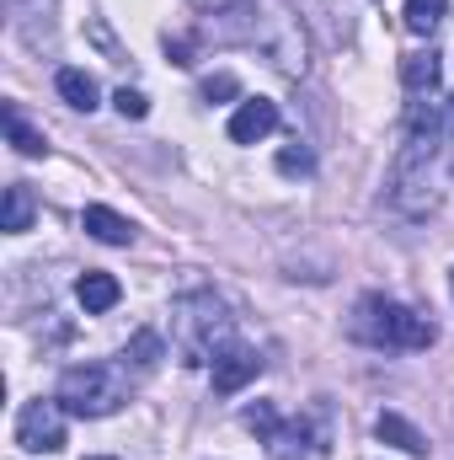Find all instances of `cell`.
<instances>
[{
  "instance_id": "cell-21",
  "label": "cell",
  "mask_w": 454,
  "mask_h": 460,
  "mask_svg": "<svg viewBox=\"0 0 454 460\" xmlns=\"http://www.w3.org/2000/svg\"><path fill=\"white\" fill-rule=\"evenodd\" d=\"M113 102H118V113H123V118H144V113H150L144 92H134V86H123V92H118Z\"/></svg>"
},
{
  "instance_id": "cell-6",
  "label": "cell",
  "mask_w": 454,
  "mask_h": 460,
  "mask_svg": "<svg viewBox=\"0 0 454 460\" xmlns=\"http://www.w3.org/2000/svg\"><path fill=\"white\" fill-rule=\"evenodd\" d=\"M16 445L27 456H59L65 450V407L59 402H27L16 412Z\"/></svg>"
},
{
  "instance_id": "cell-15",
  "label": "cell",
  "mask_w": 454,
  "mask_h": 460,
  "mask_svg": "<svg viewBox=\"0 0 454 460\" xmlns=\"http://www.w3.org/2000/svg\"><path fill=\"white\" fill-rule=\"evenodd\" d=\"M5 139L16 145V155H43V150H48V139H43V134L22 118V108H16V102H5Z\"/></svg>"
},
{
  "instance_id": "cell-2",
  "label": "cell",
  "mask_w": 454,
  "mask_h": 460,
  "mask_svg": "<svg viewBox=\"0 0 454 460\" xmlns=\"http://www.w3.org/2000/svg\"><path fill=\"white\" fill-rule=\"evenodd\" d=\"M347 332L369 348H433V338H439V327L428 316H417L412 305H401L390 295H363L347 316Z\"/></svg>"
},
{
  "instance_id": "cell-12",
  "label": "cell",
  "mask_w": 454,
  "mask_h": 460,
  "mask_svg": "<svg viewBox=\"0 0 454 460\" xmlns=\"http://www.w3.org/2000/svg\"><path fill=\"white\" fill-rule=\"evenodd\" d=\"M75 300L86 305V316H102V311H113L118 300H123V289H118L113 273H81V284H75Z\"/></svg>"
},
{
  "instance_id": "cell-24",
  "label": "cell",
  "mask_w": 454,
  "mask_h": 460,
  "mask_svg": "<svg viewBox=\"0 0 454 460\" xmlns=\"http://www.w3.org/2000/svg\"><path fill=\"white\" fill-rule=\"evenodd\" d=\"M444 123H450V134H454V97L444 102Z\"/></svg>"
},
{
  "instance_id": "cell-5",
  "label": "cell",
  "mask_w": 454,
  "mask_h": 460,
  "mask_svg": "<svg viewBox=\"0 0 454 460\" xmlns=\"http://www.w3.org/2000/svg\"><path fill=\"white\" fill-rule=\"evenodd\" d=\"M246 429L267 445V460H310L316 456V434L305 418H278L267 402L246 407Z\"/></svg>"
},
{
  "instance_id": "cell-20",
  "label": "cell",
  "mask_w": 454,
  "mask_h": 460,
  "mask_svg": "<svg viewBox=\"0 0 454 460\" xmlns=\"http://www.w3.org/2000/svg\"><path fill=\"white\" fill-rule=\"evenodd\" d=\"M235 92H240V81H235L230 70H220V75H209V81H204V102H230Z\"/></svg>"
},
{
  "instance_id": "cell-10",
  "label": "cell",
  "mask_w": 454,
  "mask_h": 460,
  "mask_svg": "<svg viewBox=\"0 0 454 460\" xmlns=\"http://www.w3.org/2000/svg\"><path fill=\"white\" fill-rule=\"evenodd\" d=\"M439 70H444L439 49H417V54L401 59V86H406L412 97H433V92H439Z\"/></svg>"
},
{
  "instance_id": "cell-17",
  "label": "cell",
  "mask_w": 454,
  "mask_h": 460,
  "mask_svg": "<svg viewBox=\"0 0 454 460\" xmlns=\"http://www.w3.org/2000/svg\"><path fill=\"white\" fill-rule=\"evenodd\" d=\"M444 5H450V0H406V32L428 38V32L444 22Z\"/></svg>"
},
{
  "instance_id": "cell-22",
  "label": "cell",
  "mask_w": 454,
  "mask_h": 460,
  "mask_svg": "<svg viewBox=\"0 0 454 460\" xmlns=\"http://www.w3.org/2000/svg\"><path fill=\"white\" fill-rule=\"evenodd\" d=\"M166 54H171V65H182V70L198 65V59H193V38H166Z\"/></svg>"
},
{
  "instance_id": "cell-25",
  "label": "cell",
  "mask_w": 454,
  "mask_h": 460,
  "mask_svg": "<svg viewBox=\"0 0 454 460\" xmlns=\"http://www.w3.org/2000/svg\"><path fill=\"white\" fill-rule=\"evenodd\" d=\"M450 289H454V268H450Z\"/></svg>"
},
{
  "instance_id": "cell-13",
  "label": "cell",
  "mask_w": 454,
  "mask_h": 460,
  "mask_svg": "<svg viewBox=\"0 0 454 460\" xmlns=\"http://www.w3.org/2000/svg\"><path fill=\"white\" fill-rule=\"evenodd\" d=\"M54 86H59V97H65L75 113H92V108H97V97H102L97 75H86V70H75V65H65V70L54 75Z\"/></svg>"
},
{
  "instance_id": "cell-27",
  "label": "cell",
  "mask_w": 454,
  "mask_h": 460,
  "mask_svg": "<svg viewBox=\"0 0 454 460\" xmlns=\"http://www.w3.org/2000/svg\"><path fill=\"white\" fill-rule=\"evenodd\" d=\"M450 172H454V161H450Z\"/></svg>"
},
{
  "instance_id": "cell-19",
  "label": "cell",
  "mask_w": 454,
  "mask_h": 460,
  "mask_svg": "<svg viewBox=\"0 0 454 460\" xmlns=\"http://www.w3.org/2000/svg\"><path fill=\"white\" fill-rule=\"evenodd\" d=\"M278 172L284 177H310L316 172V155L305 145H289V150H278Z\"/></svg>"
},
{
  "instance_id": "cell-11",
  "label": "cell",
  "mask_w": 454,
  "mask_h": 460,
  "mask_svg": "<svg viewBox=\"0 0 454 460\" xmlns=\"http://www.w3.org/2000/svg\"><path fill=\"white\" fill-rule=\"evenodd\" d=\"M81 226L92 230L102 246H128L134 241V226L118 215V209H108V204H86V215H81Z\"/></svg>"
},
{
  "instance_id": "cell-3",
  "label": "cell",
  "mask_w": 454,
  "mask_h": 460,
  "mask_svg": "<svg viewBox=\"0 0 454 460\" xmlns=\"http://www.w3.org/2000/svg\"><path fill=\"white\" fill-rule=\"evenodd\" d=\"M54 402L70 418H108L128 402V375H123V364H75L59 375Z\"/></svg>"
},
{
  "instance_id": "cell-8",
  "label": "cell",
  "mask_w": 454,
  "mask_h": 460,
  "mask_svg": "<svg viewBox=\"0 0 454 460\" xmlns=\"http://www.w3.org/2000/svg\"><path fill=\"white\" fill-rule=\"evenodd\" d=\"M257 375H262L257 348H240V343L220 348V358H214V396H235V391H240V385H251Z\"/></svg>"
},
{
  "instance_id": "cell-23",
  "label": "cell",
  "mask_w": 454,
  "mask_h": 460,
  "mask_svg": "<svg viewBox=\"0 0 454 460\" xmlns=\"http://www.w3.org/2000/svg\"><path fill=\"white\" fill-rule=\"evenodd\" d=\"M193 5H198V11H214V16H220V11H230V5H246V0H193Z\"/></svg>"
},
{
  "instance_id": "cell-9",
  "label": "cell",
  "mask_w": 454,
  "mask_h": 460,
  "mask_svg": "<svg viewBox=\"0 0 454 460\" xmlns=\"http://www.w3.org/2000/svg\"><path fill=\"white\" fill-rule=\"evenodd\" d=\"M273 128H278V102H267V97L240 102L235 118H230V139H235V145H257V139H267Z\"/></svg>"
},
{
  "instance_id": "cell-26",
  "label": "cell",
  "mask_w": 454,
  "mask_h": 460,
  "mask_svg": "<svg viewBox=\"0 0 454 460\" xmlns=\"http://www.w3.org/2000/svg\"><path fill=\"white\" fill-rule=\"evenodd\" d=\"M92 460H108V456H92Z\"/></svg>"
},
{
  "instance_id": "cell-7",
  "label": "cell",
  "mask_w": 454,
  "mask_h": 460,
  "mask_svg": "<svg viewBox=\"0 0 454 460\" xmlns=\"http://www.w3.org/2000/svg\"><path fill=\"white\" fill-rule=\"evenodd\" d=\"M262 49H267V59L284 70V75H305V32H300V22L289 16V11H273L267 22H262Z\"/></svg>"
},
{
  "instance_id": "cell-4",
  "label": "cell",
  "mask_w": 454,
  "mask_h": 460,
  "mask_svg": "<svg viewBox=\"0 0 454 460\" xmlns=\"http://www.w3.org/2000/svg\"><path fill=\"white\" fill-rule=\"evenodd\" d=\"M433 155H439V139H401L396 166H390V209L396 215L423 220L439 204V193H433Z\"/></svg>"
},
{
  "instance_id": "cell-16",
  "label": "cell",
  "mask_w": 454,
  "mask_h": 460,
  "mask_svg": "<svg viewBox=\"0 0 454 460\" xmlns=\"http://www.w3.org/2000/svg\"><path fill=\"white\" fill-rule=\"evenodd\" d=\"M5 230H11V235L32 230V188H27V182H11V188H5Z\"/></svg>"
},
{
  "instance_id": "cell-1",
  "label": "cell",
  "mask_w": 454,
  "mask_h": 460,
  "mask_svg": "<svg viewBox=\"0 0 454 460\" xmlns=\"http://www.w3.org/2000/svg\"><path fill=\"white\" fill-rule=\"evenodd\" d=\"M171 343L182 364H214L220 348H230V311L214 289H188L171 300Z\"/></svg>"
},
{
  "instance_id": "cell-14",
  "label": "cell",
  "mask_w": 454,
  "mask_h": 460,
  "mask_svg": "<svg viewBox=\"0 0 454 460\" xmlns=\"http://www.w3.org/2000/svg\"><path fill=\"white\" fill-rule=\"evenodd\" d=\"M374 434L385 439V445H396V450H406V456H428V439L401 418V412H380L374 418Z\"/></svg>"
},
{
  "instance_id": "cell-18",
  "label": "cell",
  "mask_w": 454,
  "mask_h": 460,
  "mask_svg": "<svg viewBox=\"0 0 454 460\" xmlns=\"http://www.w3.org/2000/svg\"><path fill=\"white\" fill-rule=\"evenodd\" d=\"M123 358H134L139 369H155L161 364V338L155 332H134V343L123 348Z\"/></svg>"
}]
</instances>
